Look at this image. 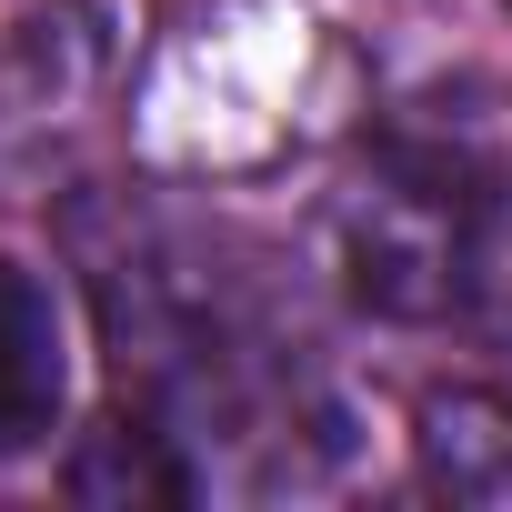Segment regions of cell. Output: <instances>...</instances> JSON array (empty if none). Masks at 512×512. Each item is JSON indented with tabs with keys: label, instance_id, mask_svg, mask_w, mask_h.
<instances>
[{
	"label": "cell",
	"instance_id": "7",
	"mask_svg": "<svg viewBox=\"0 0 512 512\" xmlns=\"http://www.w3.org/2000/svg\"><path fill=\"white\" fill-rule=\"evenodd\" d=\"M462 322L482 342L512 352V191L492 201L482 191V221H472V262H462Z\"/></svg>",
	"mask_w": 512,
	"mask_h": 512
},
{
	"label": "cell",
	"instance_id": "2",
	"mask_svg": "<svg viewBox=\"0 0 512 512\" xmlns=\"http://www.w3.org/2000/svg\"><path fill=\"white\" fill-rule=\"evenodd\" d=\"M472 221H482V161L452 141H392L332 201V272L382 322H442L462 312Z\"/></svg>",
	"mask_w": 512,
	"mask_h": 512
},
{
	"label": "cell",
	"instance_id": "6",
	"mask_svg": "<svg viewBox=\"0 0 512 512\" xmlns=\"http://www.w3.org/2000/svg\"><path fill=\"white\" fill-rule=\"evenodd\" d=\"M71 492H81V502H181V492H191L181 432H161L151 412H111V422L71 452Z\"/></svg>",
	"mask_w": 512,
	"mask_h": 512
},
{
	"label": "cell",
	"instance_id": "1",
	"mask_svg": "<svg viewBox=\"0 0 512 512\" xmlns=\"http://www.w3.org/2000/svg\"><path fill=\"white\" fill-rule=\"evenodd\" d=\"M342 51L292 0H211L191 11L151 81H141V141L181 171H251L282 161L332 121Z\"/></svg>",
	"mask_w": 512,
	"mask_h": 512
},
{
	"label": "cell",
	"instance_id": "5",
	"mask_svg": "<svg viewBox=\"0 0 512 512\" xmlns=\"http://www.w3.org/2000/svg\"><path fill=\"white\" fill-rule=\"evenodd\" d=\"M61 392H71V342H61V302L41 272L0 262V462L51 442L61 422Z\"/></svg>",
	"mask_w": 512,
	"mask_h": 512
},
{
	"label": "cell",
	"instance_id": "3",
	"mask_svg": "<svg viewBox=\"0 0 512 512\" xmlns=\"http://www.w3.org/2000/svg\"><path fill=\"white\" fill-rule=\"evenodd\" d=\"M111 91V21L91 0H51L0 31V191H31Z\"/></svg>",
	"mask_w": 512,
	"mask_h": 512
},
{
	"label": "cell",
	"instance_id": "8",
	"mask_svg": "<svg viewBox=\"0 0 512 512\" xmlns=\"http://www.w3.org/2000/svg\"><path fill=\"white\" fill-rule=\"evenodd\" d=\"M502 11H512V0H502Z\"/></svg>",
	"mask_w": 512,
	"mask_h": 512
},
{
	"label": "cell",
	"instance_id": "4",
	"mask_svg": "<svg viewBox=\"0 0 512 512\" xmlns=\"http://www.w3.org/2000/svg\"><path fill=\"white\" fill-rule=\"evenodd\" d=\"M422 482L452 502H512V382H432L412 402Z\"/></svg>",
	"mask_w": 512,
	"mask_h": 512
}]
</instances>
